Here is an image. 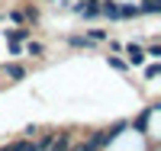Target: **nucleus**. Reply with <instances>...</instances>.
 Listing matches in <instances>:
<instances>
[{
    "label": "nucleus",
    "instance_id": "nucleus-1",
    "mask_svg": "<svg viewBox=\"0 0 161 151\" xmlns=\"http://www.w3.org/2000/svg\"><path fill=\"white\" fill-rule=\"evenodd\" d=\"M123 55H126V64L129 67H142L145 61H148V58H145V45L142 42H126L123 45Z\"/></svg>",
    "mask_w": 161,
    "mask_h": 151
},
{
    "label": "nucleus",
    "instance_id": "nucleus-2",
    "mask_svg": "<svg viewBox=\"0 0 161 151\" xmlns=\"http://www.w3.org/2000/svg\"><path fill=\"white\" fill-rule=\"evenodd\" d=\"M0 74H3L10 84H16V80H26V77H29V67H26L23 61H7L3 67H0Z\"/></svg>",
    "mask_w": 161,
    "mask_h": 151
},
{
    "label": "nucleus",
    "instance_id": "nucleus-3",
    "mask_svg": "<svg viewBox=\"0 0 161 151\" xmlns=\"http://www.w3.org/2000/svg\"><path fill=\"white\" fill-rule=\"evenodd\" d=\"M74 135H77V129H61V132H55V138H52V145H48L45 151H68L71 142H74Z\"/></svg>",
    "mask_w": 161,
    "mask_h": 151
},
{
    "label": "nucleus",
    "instance_id": "nucleus-4",
    "mask_svg": "<svg viewBox=\"0 0 161 151\" xmlns=\"http://www.w3.org/2000/svg\"><path fill=\"white\" fill-rule=\"evenodd\" d=\"M64 42H68V48H74V51H90V48H93V42H90L84 32H71Z\"/></svg>",
    "mask_w": 161,
    "mask_h": 151
},
{
    "label": "nucleus",
    "instance_id": "nucleus-5",
    "mask_svg": "<svg viewBox=\"0 0 161 151\" xmlns=\"http://www.w3.org/2000/svg\"><path fill=\"white\" fill-rule=\"evenodd\" d=\"M23 55H29V58L42 61V58H45V45L39 42V39H26V42H23Z\"/></svg>",
    "mask_w": 161,
    "mask_h": 151
},
{
    "label": "nucleus",
    "instance_id": "nucleus-6",
    "mask_svg": "<svg viewBox=\"0 0 161 151\" xmlns=\"http://www.w3.org/2000/svg\"><path fill=\"white\" fill-rule=\"evenodd\" d=\"M3 35H7V42H26V39H32V26H16V29H3Z\"/></svg>",
    "mask_w": 161,
    "mask_h": 151
},
{
    "label": "nucleus",
    "instance_id": "nucleus-7",
    "mask_svg": "<svg viewBox=\"0 0 161 151\" xmlns=\"http://www.w3.org/2000/svg\"><path fill=\"white\" fill-rule=\"evenodd\" d=\"M19 10H23L26 26H39V19H42V13H39V3H26V7H19Z\"/></svg>",
    "mask_w": 161,
    "mask_h": 151
},
{
    "label": "nucleus",
    "instance_id": "nucleus-8",
    "mask_svg": "<svg viewBox=\"0 0 161 151\" xmlns=\"http://www.w3.org/2000/svg\"><path fill=\"white\" fill-rule=\"evenodd\" d=\"M119 19H142L139 3H119Z\"/></svg>",
    "mask_w": 161,
    "mask_h": 151
},
{
    "label": "nucleus",
    "instance_id": "nucleus-9",
    "mask_svg": "<svg viewBox=\"0 0 161 151\" xmlns=\"http://www.w3.org/2000/svg\"><path fill=\"white\" fill-rule=\"evenodd\" d=\"M84 35L90 39L93 45H103L106 39H110V32H106V29H100V26H90V29H84Z\"/></svg>",
    "mask_w": 161,
    "mask_h": 151
},
{
    "label": "nucleus",
    "instance_id": "nucleus-10",
    "mask_svg": "<svg viewBox=\"0 0 161 151\" xmlns=\"http://www.w3.org/2000/svg\"><path fill=\"white\" fill-rule=\"evenodd\" d=\"M139 10H142V16H158L161 13V0H142Z\"/></svg>",
    "mask_w": 161,
    "mask_h": 151
},
{
    "label": "nucleus",
    "instance_id": "nucleus-11",
    "mask_svg": "<svg viewBox=\"0 0 161 151\" xmlns=\"http://www.w3.org/2000/svg\"><path fill=\"white\" fill-rule=\"evenodd\" d=\"M7 151H36V142L32 138H16V142H10Z\"/></svg>",
    "mask_w": 161,
    "mask_h": 151
},
{
    "label": "nucleus",
    "instance_id": "nucleus-12",
    "mask_svg": "<svg viewBox=\"0 0 161 151\" xmlns=\"http://www.w3.org/2000/svg\"><path fill=\"white\" fill-rule=\"evenodd\" d=\"M145 58L148 61H161V42H148L145 45Z\"/></svg>",
    "mask_w": 161,
    "mask_h": 151
},
{
    "label": "nucleus",
    "instance_id": "nucleus-13",
    "mask_svg": "<svg viewBox=\"0 0 161 151\" xmlns=\"http://www.w3.org/2000/svg\"><path fill=\"white\" fill-rule=\"evenodd\" d=\"M106 61H110V67H116V71H129L126 58H119V55H106Z\"/></svg>",
    "mask_w": 161,
    "mask_h": 151
},
{
    "label": "nucleus",
    "instance_id": "nucleus-14",
    "mask_svg": "<svg viewBox=\"0 0 161 151\" xmlns=\"http://www.w3.org/2000/svg\"><path fill=\"white\" fill-rule=\"evenodd\" d=\"M142 67H145V80H155V77L161 74V64H158V61H152V64H142Z\"/></svg>",
    "mask_w": 161,
    "mask_h": 151
},
{
    "label": "nucleus",
    "instance_id": "nucleus-15",
    "mask_svg": "<svg viewBox=\"0 0 161 151\" xmlns=\"http://www.w3.org/2000/svg\"><path fill=\"white\" fill-rule=\"evenodd\" d=\"M106 45H110L113 55H123V42H116V39H106Z\"/></svg>",
    "mask_w": 161,
    "mask_h": 151
},
{
    "label": "nucleus",
    "instance_id": "nucleus-16",
    "mask_svg": "<svg viewBox=\"0 0 161 151\" xmlns=\"http://www.w3.org/2000/svg\"><path fill=\"white\" fill-rule=\"evenodd\" d=\"M36 135H39V126H26L23 129V138H36Z\"/></svg>",
    "mask_w": 161,
    "mask_h": 151
},
{
    "label": "nucleus",
    "instance_id": "nucleus-17",
    "mask_svg": "<svg viewBox=\"0 0 161 151\" xmlns=\"http://www.w3.org/2000/svg\"><path fill=\"white\" fill-rule=\"evenodd\" d=\"M7 48H10V55H23V42H7Z\"/></svg>",
    "mask_w": 161,
    "mask_h": 151
},
{
    "label": "nucleus",
    "instance_id": "nucleus-18",
    "mask_svg": "<svg viewBox=\"0 0 161 151\" xmlns=\"http://www.w3.org/2000/svg\"><path fill=\"white\" fill-rule=\"evenodd\" d=\"M0 151H7V148H0Z\"/></svg>",
    "mask_w": 161,
    "mask_h": 151
}]
</instances>
